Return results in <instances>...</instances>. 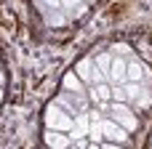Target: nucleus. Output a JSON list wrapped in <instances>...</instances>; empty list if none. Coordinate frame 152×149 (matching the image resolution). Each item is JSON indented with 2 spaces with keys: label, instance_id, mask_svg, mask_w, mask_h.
<instances>
[{
  "label": "nucleus",
  "instance_id": "obj_9",
  "mask_svg": "<svg viewBox=\"0 0 152 149\" xmlns=\"http://www.w3.org/2000/svg\"><path fill=\"white\" fill-rule=\"evenodd\" d=\"M75 117H77V120H75V125H72V131H75V133H72V139H83V133L91 128V115H86V112H77Z\"/></svg>",
  "mask_w": 152,
  "mask_h": 149
},
{
  "label": "nucleus",
  "instance_id": "obj_18",
  "mask_svg": "<svg viewBox=\"0 0 152 149\" xmlns=\"http://www.w3.org/2000/svg\"><path fill=\"white\" fill-rule=\"evenodd\" d=\"M80 3H83V0H61V8H72V11H75Z\"/></svg>",
  "mask_w": 152,
  "mask_h": 149
},
{
  "label": "nucleus",
  "instance_id": "obj_12",
  "mask_svg": "<svg viewBox=\"0 0 152 149\" xmlns=\"http://www.w3.org/2000/svg\"><path fill=\"white\" fill-rule=\"evenodd\" d=\"M123 88H126V101H131V99H136L142 93V83H134V80H126Z\"/></svg>",
  "mask_w": 152,
  "mask_h": 149
},
{
  "label": "nucleus",
  "instance_id": "obj_19",
  "mask_svg": "<svg viewBox=\"0 0 152 149\" xmlns=\"http://www.w3.org/2000/svg\"><path fill=\"white\" fill-rule=\"evenodd\" d=\"M0 104H3V85H0Z\"/></svg>",
  "mask_w": 152,
  "mask_h": 149
},
{
  "label": "nucleus",
  "instance_id": "obj_17",
  "mask_svg": "<svg viewBox=\"0 0 152 149\" xmlns=\"http://www.w3.org/2000/svg\"><path fill=\"white\" fill-rule=\"evenodd\" d=\"M43 5L51 8V11H59V8H61V0H43Z\"/></svg>",
  "mask_w": 152,
  "mask_h": 149
},
{
  "label": "nucleus",
  "instance_id": "obj_5",
  "mask_svg": "<svg viewBox=\"0 0 152 149\" xmlns=\"http://www.w3.org/2000/svg\"><path fill=\"white\" fill-rule=\"evenodd\" d=\"M126 67H128V61H123V56L112 59V67H110V83H120V85H123V83L128 80Z\"/></svg>",
  "mask_w": 152,
  "mask_h": 149
},
{
  "label": "nucleus",
  "instance_id": "obj_21",
  "mask_svg": "<svg viewBox=\"0 0 152 149\" xmlns=\"http://www.w3.org/2000/svg\"><path fill=\"white\" fill-rule=\"evenodd\" d=\"M83 3H94V0H83Z\"/></svg>",
  "mask_w": 152,
  "mask_h": 149
},
{
  "label": "nucleus",
  "instance_id": "obj_4",
  "mask_svg": "<svg viewBox=\"0 0 152 149\" xmlns=\"http://www.w3.org/2000/svg\"><path fill=\"white\" fill-rule=\"evenodd\" d=\"M126 75H128V80L142 83L144 77H150V67H147V64H142L139 59H131V61H128V67H126Z\"/></svg>",
  "mask_w": 152,
  "mask_h": 149
},
{
  "label": "nucleus",
  "instance_id": "obj_10",
  "mask_svg": "<svg viewBox=\"0 0 152 149\" xmlns=\"http://www.w3.org/2000/svg\"><path fill=\"white\" fill-rule=\"evenodd\" d=\"M83 83H94V59H83L77 64V72H75Z\"/></svg>",
  "mask_w": 152,
  "mask_h": 149
},
{
  "label": "nucleus",
  "instance_id": "obj_20",
  "mask_svg": "<svg viewBox=\"0 0 152 149\" xmlns=\"http://www.w3.org/2000/svg\"><path fill=\"white\" fill-rule=\"evenodd\" d=\"M3 80H5V77H3V75H0V85H3Z\"/></svg>",
  "mask_w": 152,
  "mask_h": 149
},
{
  "label": "nucleus",
  "instance_id": "obj_14",
  "mask_svg": "<svg viewBox=\"0 0 152 149\" xmlns=\"http://www.w3.org/2000/svg\"><path fill=\"white\" fill-rule=\"evenodd\" d=\"M110 53H115V56H134V48L128 43H112Z\"/></svg>",
  "mask_w": 152,
  "mask_h": 149
},
{
  "label": "nucleus",
  "instance_id": "obj_8",
  "mask_svg": "<svg viewBox=\"0 0 152 149\" xmlns=\"http://www.w3.org/2000/svg\"><path fill=\"white\" fill-rule=\"evenodd\" d=\"M91 99H94L96 104H99V101H110V99H112V85H110V83H94Z\"/></svg>",
  "mask_w": 152,
  "mask_h": 149
},
{
  "label": "nucleus",
  "instance_id": "obj_3",
  "mask_svg": "<svg viewBox=\"0 0 152 149\" xmlns=\"http://www.w3.org/2000/svg\"><path fill=\"white\" fill-rule=\"evenodd\" d=\"M102 133H104L107 139H115L118 144H126V141H128V131H126L123 125H118L112 117H102Z\"/></svg>",
  "mask_w": 152,
  "mask_h": 149
},
{
  "label": "nucleus",
  "instance_id": "obj_2",
  "mask_svg": "<svg viewBox=\"0 0 152 149\" xmlns=\"http://www.w3.org/2000/svg\"><path fill=\"white\" fill-rule=\"evenodd\" d=\"M110 112H112V120L118 123V125H123L128 133L131 131H136L139 128V120H136V112L126 104V101H118V104H112L110 107Z\"/></svg>",
  "mask_w": 152,
  "mask_h": 149
},
{
  "label": "nucleus",
  "instance_id": "obj_15",
  "mask_svg": "<svg viewBox=\"0 0 152 149\" xmlns=\"http://www.w3.org/2000/svg\"><path fill=\"white\" fill-rule=\"evenodd\" d=\"M150 104H152V93H150V91H144V93L136 96V109H147Z\"/></svg>",
  "mask_w": 152,
  "mask_h": 149
},
{
  "label": "nucleus",
  "instance_id": "obj_11",
  "mask_svg": "<svg viewBox=\"0 0 152 149\" xmlns=\"http://www.w3.org/2000/svg\"><path fill=\"white\" fill-rule=\"evenodd\" d=\"M94 67H96L99 72H104V75H107V80H110V67H112V56H110V53H99V56L94 59Z\"/></svg>",
  "mask_w": 152,
  "mask_h": 149
},
{
  "label": "nucleus",
  "instance_id": "obj_6",
  "mask_svg": "<svg viewBox=\"0 0 152 149\" xmlns=\"http://www.w3.org/2000/svg\"><path fill=\"white\" fill-rule=\"evenodd\" d=\"M45 144H48V147L64 149V147H72V139H67L64 131H53V128H48V131H45Z\"/></svg>",
  "mask_w": 152,
  "mask_h": 149
},
{
  "label": "nucleus",
  "instance_id": "obj_13",
  "mask_svg": "<svg viewBox=\"0 0 152 149\" xmlns=\"http://www.w3.org/2000/svg\"><path fill=\"white\" fill-rule=\"evenodd\" d=\"M45 24H48V27H64L67 19H64L61 13H53V11L48 8V11H45Z\"/></svg>",
  "mask_w": 152,
  "mask_h": 149
},
{
  "label": "nucleus",
  "instance_id": "obj_16",
  "mask_svg": "<svg viewBox=\"0 0 152 149\" xmlns=\"http://www.w3.org/2000/svg\"><path fill=\"white\" fill-rule=\"evenodd\" d=\"M112 99L115 101H126V88L120 83H112Z\"/></svg>",
  "mask_w": 152,
  "mask_h": 149
},
{
  "label": "nucleus",
  "instance_id": "obj_22",
  "mask_svg": "<svg viewBox=\"0 0 152 149\" xmlns=\"http://www.w3.org/2000/svg\"><path fill=\"white\" fill-rule=\"evenodd\" d=\"M35 3H40V0H35Z\"/></svg>",
  "mask_w": 152,
  "mask_h": 149
},
{
  "label": "nucleus",
  "instance_id": "obj_7",
  "mask_svg": "<svg viewBox=\"0 0 152 149\" xmlns=\"http://www.w3.org/2000/svg\"><path fill=\"white\" fill-rule=\"evenodd\" d=\"M61 85H64V91H69V93H86V83H83L75 72H67L64 80H61Z\"/></svg>",
  "mask_w": 152,
  "mask_h": 149
},
{
  "label": "nucleus",
  "instance_id": "obj_1",
  "mask_svg": "<svg viewBox=\"0 0 152 149\" xmlns=\"http://www.w3.org/2000/svg\"><path fill=\"white\" fill-rule=\"evenodd\" d=\"M43 120H45V125H48V128H53V131H72V125H75L72 115H69L64 107H59L56 101H51V104L45 107Z\"/></svg>",
  "mask_w": 152,
  "mask_h": 149
}]
</instances>
